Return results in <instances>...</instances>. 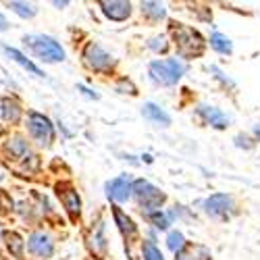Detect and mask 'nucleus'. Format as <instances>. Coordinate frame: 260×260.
<instances>
[{
  "instance_id": "obj_8",
  "label": "nucleus",
  "mask_w": 260,
  "mask_h": 260,
  "mask_svg": "<svg viewBox=\"0 0 260 260\" xmlns=\"http://www.w3.org/2000/svg\"><path fill=\"white\" fill-rule=\"evenodd\" d=\"M56 196L60 198L62 208L69 212L71 219L77 221L79 214H81V198H79L77 189H75L71 183H58V185H56Z\"/></svg>"
},
{
  "instance_id": "obj_21",
  "label": "nucleus",
  "mask_w": 260,
  "mask_h": 260,
  "mask_svg": "<svg viewBox=\"0 0 260 260\" xmlns=\"http://www.w3.org/2000/svg\"><path fill=\"white\" fill-rule=\"evenodd\" d=\"M7 246H9V250H11L13 256H17V258L23 256V242H21L19 233H15V231H9L7 233Z\"/></svg>"
},
{
  "instance_id": "obj_20",
  "label": "nucleus",
  "mask_w": 260,
  "mask_h": 260,
  "mask_svg": "<svg viewBox=\"0 0 260 260\" xmlns=\"http://www.w3.org/2000/svg\"><path fill=\"white\" fill-rule=\"evenodd\" d=\"M167 246H169V250L175 256L179 252H183L185 250V237H183V233L181 231H171L169 237H167Z\"/></svg>"
},
{
  "instance_id": "obj_10",
  "label": "nucleus",
  "mask_w": 260,
  "mask_h": 260,
  "mask_svg": "<svg viewBox=\"0 0 260 260\" xmlns=\"http://www.w3.org/2000/svg\"><path fill=\"white\" fill-rule=\"evenodd\" d=\"M27 250L38 256V258H48L52 256V250H54V244L50 240V235L44 233V231H36L29 235V240H27Z\"/></svg>"
},
{
  "instance_id": "obj_27",
  "label": "nucleus",
  "mask_w": 260,
  "mask_h": 260,
  "mask_svg": "<svg viewBox=\"0 0 260 260\" xmlns=\"http://www.w3.org/2000/svg\"><path fill=\"white\" fill-rule=\"evenodd\" d=\"M7 27H9V21L5 19V15H0V31L7 29Z\"/></svg>"
},
{
  "instance_id": "obj_11",
  "label": "nucleus",
  "mask_w": 260,
  "mask_h": 260,
  "mask_svg": "<svg viewBox=\"0 0 260 260\" xmlns=\"http://www.w3.org/2000/svg\"><path fill=\"white\" fill-rule=\"evenodd\" d=\"M198 115L202 117V121L214 129H227L229 125V119L223 111H219L216 106H208V104H202L198 106Z\"/></svg>"
},
{
  "instance_id": "obj_19",
  "label": "nucleus",
  "mask_w": 260,
  "mask_h": 260,
  "mask_svg": "<svg viewBox=\"0 0 260 260\" xmlns=\"http://www.w3.org/2000/svg\"><path fill=\"white\" fill-rule=\"evenodd\" d=\"M5 52H7V54L13 58V60H17V62L21 64V67H25L29 73H34V75H38V77H42V75H44V73H42V71L36 67V64H34V62L27 58V56H23V54H21L19 50H15V48H5Z\"/></svg>"
},
{
  "instance_id": "obj_29",
  "label": "nucleus",
  "mask_w": 260,
  "mask_h": 260,
  "mask_svg": "<svg viewBox=\"0 0 260 260\" xmlns=\"http://www.w3.org/2000/svg\"><path fill=\"white\" fill-rule=\"evenodd\" d=\"M254 136H256V140L260 142V123H256V125H254Z\"/></svg>"
},
{
  "instance_id": "obj_9",
  "label": "nucleus",
  "mask_w": 260,
  "mask_h": 260,
  "mask_svg": "<svg viewBox=\"0 0 260 260\" xmlns=\"http://www.w3.org/2000/svg\"><path fill=\"white\" fill-rule=\"evenodd\" d=\"M134 193V181L129 175H121V177H115L106 183V196L111 198L113 202L121 204V202H127L129 196Z\"/></svg>"
},
{
  "instance_id": "obj_24",
  "label": "nucleus",
  "mask_w": 260,
  "mask_h": 260,
  "mask_svg": "<svg viewBox=\"0 0 260 260\" xmlns=\"http://www.w3.org/2000/svg\"><path fill=\"white\" fill-rule=\"evenodd\" d=\"M9 9H13L19 17H25V19H31L36 15V9L27 3H17V0H13V3H9Z\"/></svg>"
},
{
  "instance_id": "obj_30",
  "label": "nucleus",
  "mask_w": 260,
  "mask_h": 260,
  "mask_svg": "<svg viewBox=\"0 0 260 260\" xmlns=\"http://www.w3.org/2000/svg\"><path fill=\"white\" fill-rule=\"evenodd\" d=\"M0 233H3V231H0Z\"/></svg>"
},
{
  "instance_id": "obj_13",
  "label": "nucleus",
  "mask_w": 260,
  "mask_h": 260,
  "mask_svg": "<svg viewBox=\"0 0 260 260\" xmlns=\"http://www.w3.org/2000/svg\"><path fill=\"white\" fill-rule=\"evenodd\" d=\"M88 246L90 250L94 252V256L102 258L104 252H106V237H104V225L102 221H96L92 231H90V237H88Z\"/></svg>"
},
{
  "instance_id": "obj_22",
  "label": "nucleus",
  "mask_w": 260,
  "mask_h": 260,
  "mask_svg": "<svg viewBox=\"0 0 260 260\" xmlns=\"http://www.w3.org/2000/svg\"><path fill=\"white\" fill-rule=\"evenodd\" d=\"M142 13L150 19H162L165 17V5L160 3H142Z\"/></svg>"
},
{
  "instance_id": "obj_16",
  "label": "nucleus",
  "mask_w": 260,
  "mask_h": 260,
  "mask_svg": "<svg viewBox=\"0 0 260 260\" xmlns=\"http://www.w3.org/2000/svg\"><path fill=\"white\" fill-rule=\"evenodd\" d=\"M0 113H3V119L9 121V123H17L21 119V108L11 98H5L3 102H0Z\"/></svg>"
},
{
  "instance_id": "obj_18",
  "label": "nucleus",
  "mask_w": 260,
  "mask_h": 260,
  "mask_svg": "<svg viewBox=\"0 0 260 260\" xmlns=\"http://www.w3.org/2000/svg\"><path fill=\"white\" fill-rule=\"evenodd\" d=\"M7 150L11 152V156H15V158H23V156H27V154H29L27 142H25L23 138H19V136H15V138H11V140H9Z\"/></svg>"
},
{
  "instance_id": "obj_6",
  "label": "nucleus",
  "mask_w": 260,
  "mask_h": 260,
  "mask_svg": "<svg viewBox=\"0 0 260 260\" xmlns=\"http://www.w3.org/2000/svg\"><path fill=\"white\" fill-rule=\"evenodd\" d=\"M204 210L206 214H210L212 219H229L235 212V200L229 193H212L210 198H206L204 202Z\"/></svg>"
},
{
  "instance_id": "obj_1",
  "label": "nucleus",
  "mask_w": 260,
  "mask_h": 260,
  "mask_svg": "<svg viewBox=\"0 0 260 260\" xmlns=\"http://www.w3.org/2000/svg\"><path fill=\"white\" fill-rule=\"evenodd\" d=\"M171 34H173V42L177 46V54L181 58H196L204 54L206 42L193 27H187L181 23H171Z\"/></svg>"
},
{
  "instance_id": "obj_14",
  "label": "nucleus",
  "mask_w": 260,
  "mask_h": 260,
  "mask_svg": "<svg viewBox=\"0 0 260 260\" xmlns=\"http://www.w3.org/2000/svg\"><path fill=\"white\" fill-rule=\"evenodd\" d=\"M113 216H115V223L121 231V235L125 237V242H132V237H136L138 227L134 225V221L121 210V206H113Z\"/></svg>"
},
{
  "instance_id": "obj_17",
  "label": "nucleus",
  "mask_w": 260,
  "mask_h": 260,
  "mask_svg": "<svg viewBox=\"0 0 260 260\" xmlns=\"http://www.w3.org/2000/svg\"><path fill=\"white\" fill-rule=\"evenodd\" d=\"M210 46L216 50V52H221V54H231L233 52V44H231V40L219 31H214L210 36Z\"/></svg>"
},
{
  "instance_id": "obj_15",
  "label": "nucleus",
  "mask_w": 260,
  "mask_h": 260,
  "mask_svg": "<svg viewBox=\"0 0 260 260\" xmlns=\"http://www.w3.org/2000/svg\"><path fill=\"white\" fill-rule=\"evenodd\" d=\"M142 115H144L148 121L156 123V125H162V127L171 125V117H169V113L162 111V108H160L158 104H154V102H146L144 108H142Z\"/></svg>"
},
{
  "instance_id": "obj_3",
  "label": "nucleus",
  "mask_w": 260,
  "mask_h": 260,
  "mask_svg": "<svg viewBox=\"0 0 260 260\" xmlns=\"http://www.w3.org/2000/svg\"><path fill=\"white\" fill-rule=\"evenodd\" d=\"M25 44L34 50V54L46 62H58L64 60V50L58 42L50 36H25Z\"/></svg>"
},
{
  "instance_id": "obj_25",
  "label": "nucleus",
  "mask_w": 260,
  "mask_h": 260,
  "mask_svg": "<svg viewBox=\"0 0 260 260\" xmlns=\"http://www.w3.org/2000/svg\"><path fill=\"white\" fill-rule=\"evenodd\" d=\"M142 256H144V260H165L162 252L154 246V242H144V246H142Z\"/></svg>"
},
{
  "instance_id": "obj_12",
  "label": "nucleus",
  "mask_w": 260,
  "mask_h": 260,
  "mask_svg": "<svg viewBox=\"0 0 260 260\" xmlns=\"http://www.w3.org/2000/svg\"><path fill=\"white\" fill-rule=\"evenodd\" d=\"M100 7H102V13L113 21H125L132 15V5L123 3V0H102Z\"/></svg>"
},
{
  "instance_id": "obj_26",
  "label": "nucleus",
  "mask_w": 260,
  "mask_h": 260,
  "mask_svg": "<svg viewBox=\"0 0 260 260\" xmlns=\"http://www.w3.org/2000/svg\"><path fill=\"white\" fill-rule=\"evenodd\" d=\"M148 46L152 48L154 52H167V48H169L165 36H156V38H152V40H150V44H148Z\"/></svg>"
},
{
  "instance_id": "obj_23",
  "label": "nucleus",
  "mask_w": 260,
  "mask_h": 260,
  "mask_svg": "<svg viewBox=\"0 0 260 260\" xmlns=\"http://www.w3.org/2000/svg\"><path fill=\"white\" fill-rule=\"evenodd\" d=\"M146 216H148V221L152 223L156 229H167V227L171 225V216H169L167 212H162V210L150 212V214H146Z\"/></svg>"
},
{
  "instance_id": "obj_5",
  "label": "nucleus",
  "mask_w": 260,
  "mask_h": 260,
  "mask_svg": "<svg viewBox=\"0 0 260 260\" xmlns=\"http://www.w3.org/2000/svg\"><path fill=\"white\" fill-rule=\"evenodd\" d=\"M27 129L29 136L40 144V146H50L54 140V127L48 117L40 115V113H29L27 117Z\"/></svg>"
},
{
  "instance_id": "obj_2",
  "label": "nucleus",
  "mask_w": 260,
  "mask_h": 260,
  "mask_svg": "<svg viewBox=\"0 0 260 260\" xmlns=\"http://www.w3.org/2000/svg\"><path fill=\"white\" fill-rule=\"evenodd\" d=\"M150 77L160 85H175L183 73H185V64L177 58H165V60H152L150 62Z\"/></svg>"
},
{
  "instance_id": "obj_7",
  "label": "nucleus",
  "mask_w": 260,
  "mask_h": 260,
  "mask_svg": "<svg viewBox=\"0 0 260 260\" xmlns=\"http://www.w3.org/2000/svg\"><path fill=\"white\" fill-rule=\"evenodd\" d=\"M83 62L88 64L92 71L106 73V71H111V67H113V56L108 54L104 48H100L98 44L90 42V44L85 46V50H83Z\"/></svg>"
},
{
  "instance_id": "obj_28",
  "label": "nucleus",
  "mask_w": 260,
  "mask_h": 260,
  "mask_svg": "<svg viewBox=\"0 0 260 260\" xmlns=\"http://www.w3.org/2000/svg\"><path fill=\"white\" fill-rule=\"evenodd\" d=\"M177 260H193V258L183 250V252H179V254H177Z\"/></svg>"
},
{
  "instance_id": "obj_4",
  "label": "nucleus",
  "mask_w": 260,
  "mask_h": 260,
  "mask_svg": "<svg viewBox=\"0 0 260 260\" xmlns=\"http://www.w3.org/2000/svg\"><path fill=\"white\" fill-rule=\"evenodd\" d=\"M134 196L138 198V202L146 210V214L160 210V206L165 202V193L146 179H136L134 181Z\"/></svg>"
}]
</instances>
